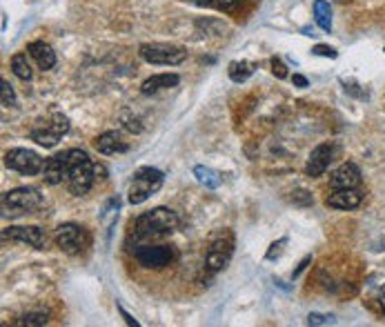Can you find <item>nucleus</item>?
<instances>
[{
	"label": "nucleus",
	"instance_id": "17",
	"mask_svg": "<svg viewBox=\"0 0 385 327\" xmlns=\"http://www.w3.org/2000/svg\"><path fill=\"white\" fill-rule=\"evenodd\" d=\"M94 145H96V150L100 154H105V156L127 152V143L120 138L118 131H105V134H100Z\"/></svg>",
	"mask_w": 385,
	"mask_h": 327
},
{
	"label": "nucleus",
	"instance_id": "9",
	"mask_svg": "<svg viewBox=\"0 0 385 327\" xmlns=\"http://www.w3.org/2000/svg\"><path fill=\"white\" fill-rule=\"evenodd\" d=\"M67 131H70V120L63 114H56L49 122H45V127H36L31 131V141H36L42 147H54Z\"/></svg>",
	"mask_w": 385,
	"mask_h": 327
},
{
	"label": "nucleus",
	"instance_id": "15",
	"mask_svg": "<svg viewBox=\"0 0 385 327\" xmlns=\"http://www.w3.org/2000/svg\"><path fill=\"white\" fill-rule=\"evenodd\" d=\"M45 183L49 185H58L63 180H67V152L65 154H56L52 159L45 161Z\"/></svg>",
	"mask_w": 385,
	"mask_h": 327
},
{
	"label": "nucleus",
	"instance_id": "12",
	"mask_svg": "<svg viewBox=\"0 0 385 327\" xmlns=\"http://www.w3.org/2000/svg\"><path fill=\"white\" fill-rule=\"evenodd\" d=\"M332 156H334V147L332 145H319V147H314L312 154H310V159H308V165H305V174L316 178V176H323L325 174V169L330 167L332 163Z\"/></svg>",
	"mask_w": 385,
	"mask_h": 327
},
{
	"label": "nucleus",
	"instance_id": "21",
	"mask_svg": "<svg viewBox=\"0 0 385 327\" xmlns=\"http://www.w3.org/2000/svg\"><path fill=\"white\" fill-rule=\"evenodd\" d=\"M11 70H14V74L20 78V81H31V65L27 61V54H16L11 56Z\"/></svg>",
	"mask_w": 385,
	"mask_h": 327
},
{
	"label": "nucleus",
	"instance_id": "28",
	"mask_svg": "<svg viewBox=\"0 0 385 327\" xmlns=\"http://www.w3.org/2000/svg\"><path fill=\"white\" fill-rule=\"evenodd\" d=\"M312 54H316V56H325V58H336V49H332V47H327V45H316V47L312 49Z\"/></svg>",
	"mask_w": 385,
	"mask_h": 327
},
{
	"label": "nucleus",
	"instance_id": "23",
	"mask_svg": "<svg viewBox=\"0 0 385 327\" xmlns=\"http://www.w3.org/2000/svg\"><path fill=\"white\" fill-rule=\"evenodd\" d=\"M47 314L45 312H31V314H25L16 325H47Z\"/></svg>",
	"mask_w": 385,
	"mask_h": 327
},
{
	"label": "nucleus",
	"instance_id": "11",
	"mask_svg": "<svg viewBox=\"0 0 385 327\" xmlns=\"http://www.w3.org/2000/svg\"><path fill=\"white\" fill-rule=\"evenodd\" d=\"M3 239L27 243L31 247H36V250H45V245H47V236H45V230H40L38 225H27V228H7L3 232Z\"/></svg>",
	"mask_w": 385,
	"mask_h": 327
},
{
	"label": "nucleus",
	"instance_id": "20",
	"mask_svg": "<svg viewBox=\"0 0 385 327\" xmlns=\"http://www.w3.org/2000/svg\"><path fill=\"white\" fill-rule=\"evenodd\" d=\"M228 74H230V78L234 83H245L247 78L254 74V65L247 63V61H234L228 67Z\"/></svg>",
	"mask_w": 385,
	"mask_h": 327
},
{
	"label": "nucleus",
	"instance_id": "14",
	"mask_svg": "<svg viewBox=\"0 0 385 327\" xmlns=\"http://www.w3.org/2000/svg\"><path fill=\"white\" fill-rule=\"evenodd\" d=\"M363 200V194L359 191V187L354 189H334L330 196H327V207H334V209H354L361 205Z\"/></svg>",
	"mask_w": 385,
	"mask_h": 327
},
{
	"label": "nucleus",
	"instance_id": "8",
	"mask_svg": "<svg viewBox=\"0 0 385 327\" xmlns=\"http://www.w3.org/2000/svg\"><path fill=\"white\" fill-rule=\"evenodd\" d=\"M89 243V236L85 228L76 223H65L56 230V245L61 247L65 254H81Z\"/></svg>",
	"mask_w": 385,
	"mask_h": 327
},
{
	"label": "nucleus",
	"instance_id": "19",
	"mask_svg": "<svg viewBox=\"0 0 385 327\" xmlns=\"http://www.w3.org/2000/svg\"><path fill=\"white\" fill-rule=\"evenodd\" d=\"M314 20L323 31H332V7L327 0H316L314 3Z\"/></svg>",
	"mask_w": 385,
	"mask_h": 327
},
{
	"label": "nucleus",
	"instance_id": "26",
	"mask_svg": "<svg viewBox=\"0 0 385 327\" xmlns=\"http://www.w3.org/2000/svg\"><path fill=\"white\" fill-rule=\"evenodd\" d=\"M292 200L299 202V205H312V194H310V191H305V189H297V191H294Z\"/></svg>",
	"mask_w": 385,
	"mask_h": 327
},
{
	"label": "nucleus",
	"instance_id": "31",
	"mask_svg": "<svg viewBox=\"0 0 385 327\" xmlns=\"http://www.w3.org/2000/svg\"><path fill=\"white\" fill-rule=\"evenodd\" d=\"M118 312H120V317H123V319H125V323H127V325H134V327H139V321H136V319H132V317H129V314H127L125 310H123L120 305H118Z\"/></svg>",
	"mask_w": 385,
	"mask_h": 327
},
{
	"label": "nucleus",
	"instance_id": "16",
	"mask_svg": "<svg viewBox=\"0 0 385 327\" xmlns=\"http://www.w3.org/2000/svg\"><path fill=\"white\" fill-rule=\"evenodd\" d=\"M27 51H29L31 58L38 63V67H40L42 72L52 70V67L56 65V51L52 49V45H47L45 40H33V42H29Z\"/></svg>",
	"mask_w": 385,
	"mask_h": 327
},
{
	"label": "nucleus",
	"instance_id": "22",
	"mask_svg": "<svg viewBox=\"0 0 385 327\" xmlns=\"http://www.w3.org/2000/svg\"><path fill=\"white\" fill-rule=\"evenodd\" d=\"M194 176H196V180H198L201 185H205L210 189H217L221 185V176L214 172V169H210V167L196 165L194 167Z\"/></svg>",
	"mask_w": 385,
	"mask_h": 327
},
{
	"label": "nucleus",
	"instance_id": "1",
	"mask_svg": "<svg viewBox=\"0 0 385 327\" xmlns=\"http://www.w3.org/2000/svg\"><path fill=\"white\" fill-rule=\"evenodd\" d=\"M96 167L83 150L67 152V187L72 194L85 196L94 185Z\"/></svg>",
	"mask_w": 385,
	"mask_h": 327
},
{
	"label": "nucleus",
	"instance_id": "29",
	"mask_svg": "<svg viewBox=\"0 0 385 327\" xmlns=\"http://www.w3.org/2000/svg\"><path fill=\"white\" fill-rule=\"evenodd\" d=\"M272 72H274L276 78H285L288 76V70H285V65L281 63V58H272Z\"/></svg>",
	"mask_w": 385,
	"mask_h": 327
},
{
	"label": "nucleus",
	"instance_id": "33",
	"mask_svg": "<svg viewBox=\"0 0 385 327\" xmlns=\"http://www.w3.org/2000/svg\"><path fill=\"white\" fill-rule=\"evenodd\" d=\"M310 261H312V258H310V256H308V258H305V261H303V263L299 265V269H297V272H294V276H299V274L303 272V269H305V267H308V265H310Z\"/></svg>",
	"mask_w": 385,
	"mask_h": 327
},
{
	"label": "nucleus",
	"instance_id": "13",
	"mask_svg": "<svg viewBox=\"0 0 385 327\" xmlns=\"http://www.w3.org/2000/svg\"><path fill=\"white\" fill-rule=\"evenodd\" d=\"M332 189H354L361 185V169L354 163H343L330 178Z\"/></svg>",
	"mask_w": 385,
	"mask_h": 327
},
{
	"label": "nucleus",
	"instance_id": "32",
	"mask_svg": "<svg viewBox=\"0 0 385 327\" xmlns=\"http://www.w3.org/2000/svg\"><path fill=\"white\" fill-rule=\"evenodd\" d=\"M292 81H294V85H297V87H308V78L301 76V74H294Z\"/></svg>",
	"mask_w": 385,
	"mask_h": 327
},
{
	"label": "nucleus",
	"instance_id": "3",
	"mask_svg": "<svg viewBox=\"0 0 385 327\" xmlns=\"http://www.w3.org/2000/svg\"><path fill=\"white\" fill-rule=\"evenodd\" d=\"M163 172L156 167H143L139 169V172L134 174V180L129 185V191H127V200L132 202V205H141V202H145L150 196H154L158 189L163 187Z\"/></svg>",
	"mask_w": 385,
	"mask_h": 327
},
{
	"label": "nucleus",
	"instance_id": "34",
	"mask_svg": "<svg viewBox=\"0 0 385 327\" xmlns=\"http://www.w3.org/2000/svg\"><path fill=\"white\" fill-rule=\"evenodd\" d=\"M379 305H381V310H383V314H385V287L381 289V294H379Z\"/></svg>",
	"mask_w": 385,
	"mask_h": 327
},
{
	"label": "nucleus",
	"instance_id": "18",
	"mask_svg": "<svg viewBox=\"0 0 385 327\" xmlns=\"http://www.w3.org/2000/svg\"><path fill=\"white\" fill-rule=\"evenodd\" d=\"M180 83V78L178 74H156L152 78H147V81L143 83L141 87V92L145 96H150V94H158V92H163V89H172Z\"/></svg>",
	"mask_w": 385,
	"mask_h": 327
},
{
	"label": "nucleus",
	"instance_id": "25",
	"mask_svg": "<svg viewBox=\"0 0 385 327\" xmlns=\"http://www.w3.org/2000/svg\"><path fill=\"white\" fill-rule=\"evenodd\" d=\"M334 317H325V314H310L308 325H332Z\"/></svg>",
	"mask_w": 385,
	"mask_h": 327
},
{
	"label": "nucleus",
	"instance_id": "7",
	"mask_svg": "<svg viewBox=\"0 0 385 327\" xmlns=\"http://www.w3.org/2000/svg\"><path fill=\"white\" fill-rule=\"evenodd\" d=\"M5 165L9 169H14L18 174H25V176H36L38 172L45 169V161L36 152L31 150H22V147H14L5 154Z\"/></svg>",
	"mask_w": 385,
	"mask_h": 327
},
{
	"label": "nucleus",
	"instance_id": "24",
	"mask_svg": "<svg viewBox=\"0 0 385 327\" xmlns=\"http://www.w3.org/2000/svg\"><path fill=\"white\" fill-rule=\"evenodd\" d=\"M0 87H3V105H5V107H16V94H14V87H11L7 81L0 83Z\"/></svg>",
	"mask_w": 385,
	"mask_h": 327
},
{
	"label": "nucleus",
	"instance_id": "2",
	"mask_svg": "<svg viewBox=\"0 0 385 327\" xmlns=\"http://www.w3.org/2000/svg\"><path fill=\"white\" fill-rule=\"evenodd\" d=\"M178 216L176 212L167 209V207H156L141 214L139 218L134 221V232L143 236V239H150V236H163V234H172L178 230Z\"/></svg>",
	"mask_w": 385,
	"mask_h": 327
},
{
	"label": "nucleus",
	"instance_id": "27",
	"mask_svg": "<svg viewBox=\"0 0 385 327\" xmlns=\"http://www.w3.org/2000/svg\"><path fill=\"white\" fill-rule=\"evenodd\" d=\"M283 245H288V239H281V241H276V243H272L269 252H267V261H274L276 256H281Z\"/></svg>",
	"mask_w": 385,
	"mask_h": 327
},
{
	"label": "nucleus",
	"instance_id": "4",
	"mask_svg": "<svg viewBox=\"0 0 385 327\" xmlns=\"http://www.w3.org/2000/svg\"><path fill=\"white\" fill-rule=\"evenodd\" d=\"M40 205H42V196L38 194V189L18 187L7 191L3 196V216L16 218V216H22V214H31Z\"/></svg>",
	"mask_w": 385,
	"mask_h": 327
},
{
	"label": "nucleus",
	"instance_id": "6",
	"mask_svg": "<svg viewBox=\"0 0 385 327\" xmlns=\"http://www.w3.org/2000/svg\"><path fill=\"white\" fill-rule=\"evenodd\" d=\"M234 254V234L232 232H221L207 247L205 254V265L210 272H221L228 267Z\"/></svg>",
	"mask_w": 385,
	"mask_h": 327
},
{
	"label": "nucleus",
	"instance_id": "5",
	"mask_svg": "<svg viewBox=\"0 0 385 327\" xmlns=\"http://www.w3.org/2000/svg\"><path fill=\"white\" fill-rule=\"evenodd\" d=\"M141 58L150 65H180L187 58V51L176 45H165V42H147L141 45Z\"/></svg>",
	"mask_w": 385,
	"mask_h": 327
},
{
	"label": "nucleus",
	"instance_id": "10",
	"mask_svg": "<svg viewBox=\"0 0 385 327\" xmlns=\"http://www.w3.org/2000/svg\"><path fill=\"white\" fill-rule=\"evenodd\" d=\"M134 256L143 267L161 269L172 263L174 252H172V247H167V245H141V247H136Z\"/></svg>",
	"mask_w": 385,
	"mask_h": 327
},
{
	"label": "nucleus",
	"instance_id": "30",
	"mask_svg": "<svg viewBox=\"0 0 385 327\" xmlns=\"http://www.w3.org/2000/svg\"><path fill=\"white\" fill-rule=\"evenodd\" d=\"M241 3H243V0H214L212 7H219V9L228 11V9H234L236 5H241Z\"/></svg>",
	"mask_w": 385,
	"mask_h": 327
}]
</instances>
